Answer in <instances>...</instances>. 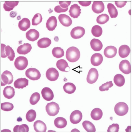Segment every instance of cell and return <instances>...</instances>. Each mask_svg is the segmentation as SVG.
Masks as SVG:
<instances>
[{
    "label": "cell",
    "mask_w": 132,
    "mask_h": 133,
    "mask_svg": "<svg viewBox=\"0 0 132 133\" xmlns=\"http://www.w3.org/2000/svg\"><path fill=\"white\" fill-rule=\"evenodd\" d=\"M80 52L76 48L72 46L68 49L66 52V57L71 62H75L77 61L80 57Z\"/></svg>",
    "instance_id": "1"
},
{
    "label": "cell",
    "mask_w": 132,
    "mask_h": 133,
    "mask_svg": "<svg viewBox=\"0 0 132 133\" xmlns=\"http://www.w3.org/2000/svg\"><path fill=\"white\" fill-rule=\"evenodd\" d=\"M114 111L115 114L120 116H123L126 115L128 112L129 107L125 103L120 102L117 103L115 105Z\"/></svg>",
    "instance_id": "2"
},
{
    "label": "cell",
    "mask_w": 132,
    "mask_h": 133,
    "mask_svg": "<svg viewBox=\"0 0 132 133\" xmlns=\"http://www.w3.org/2000/svg\"><path fill=\"white\" fill-rule=\"evenodd\" d=\"M60 109L58 104L53 102L48 103L46 107V111L50 116H53L57 115Z\"/></svg>",
    "instance_id": "3"
},
{
    "label": "cell",
    "mask_w": 132,
    "mask_h": 133,
    "mask_svg": "<svg viewBox=\"0 0 132 133\" xmlns=\"http://www.w3.org/2000/svg\"><path fill=\"white\" fill-rule=\"evenodd\" d=\"M28 61L26 57L20 56L15 59L14 64L15 68L19 70L25 69L28 65Z\"/></svg>",
    "instance_id": "4"
},
{
    "label": "cell",
    "mask_w": 132,
    "mask_h": 133,
    "mask_svg": "<svg viewBox=\"0 0 132 133\" xmlns=\"http://www.w3.org/2000/svg\"><path fill=\"white\" fill-rule=\"evenodd\" d=\"M13 81V77L10 71L6 70L4 71L1 75V86L12 84Z\"/></svg>",
    "instance_id": "5"
},
{
    "label": "cell",
    "mask_w": 132,
    "mask_h": 133,
    "mask_svg": "<svg viewBox=\"0 0 132 133\" xmlns=\"http://www.w3.org/2000/svg\"><path fill=\"white\" fill-rule=\"evenodd\" d=\"M26 76L30 79L36 81L40 79L41 74L38 70L34 68H30L26 72Z\"/></svg>",
    "instance_id": "6"
},
{
    "label": "cell",
    "mask_w": 132,
    "mask_h": 133,
    "mask_svg": "<svg viewBox=\"0 0 132 133\" xmlns=\"http://www.w3.org/2000/svg\"><path fill=\"white\" fill-rule=\"evenodd\" d=\"M85 32V30L83 27L77 26L72 29L71 32V35L74 39H79L83 37Z\"/></svg>",
    "instance_id": "7"
},
{
    "label": "cell",
    "mask_w": 132,
    "mask_h": 133,
    "mask_svg": "<svg viewBox=\"0 0 132 133\" xmlns=\"http://www.w3.org/2000/svg\"><path fill=\"white\" fill-rule=\"evenodd\" d=\"M98 73L97 70L95 68H92L89 71L88 73L87 81V82L90 84L95 83L98 77Z\"/></svg>",
    "instance_id": "8"
},
{
    "label": "cell",
    "mask_w": 132,
    "mask_h": 133,
    "mask_svg": "<svg viewBox=\"0 0 132 133\" xmlns=\"http://www.w3.org/2000/svg\"><path fill=\"white\" fill-rule=\"evenodd\" d=\"M83 117L82 112L78 110H76L71 114L70 118L71 122L73 124H77L80 122Z\"/></svg>",
    "instance_id": "9"
},
{
    "label": "cell",
    "mask_w": 132,
    "mask_h": 133,
    "mask_svg": "<svg viewBox=\"0 0 132 133\" xmlns=\"http://www.w3.org/2000/svg\"><path fill=\"white\" fill-rule=\"evenodd\" d=\"M59 76V72L56 69L54 68L49 69L46 73L47 78L51 81H56L58 78Z\"/></svg>",
    "instance_id": "10"
},
{
    "label": "cell",
    "mask_w": 132,
    "mask_h": 133,
    "mask_svg": "<svg viewBox=\"0 0 132 133\" xmlns=\"http://www.w3.org/2000/svg\"><path fill=\"white\" fill-rule=\"evenodd\" d=\"M119 68L120 70L124 74H128L131 72V65L129 62L127 60H125L120 63Z\"/></svg>",
    "instance_id": "11"
},
{
    "label": "cell",
    "mask_w": 132,
    "mask_h": 133,
    "mask_svg": "<svg viewBox=\"0 0 132 133\" xmlns=\"http://www.w3.org/2000/svg\"><path fill=\"white\" fill-rule=\"evenodd\" d=\"M41 93L43 98L47 101H51L53 98V93L52 90L49 88H44L42 89Z\"/></svg>",
    "instance_id": "12"
},
{
    "label": "cell",
    "mask_w": 132,
    "mask_h": 133,
    "mask_svg": "<svg viewBox=\"0 0 132 133\" xmlns=\"http://www.w3.org/2000/svg\"><path fill=\"white\" fill-rule=\"evenodd\" d=\"M81 7L77 4H74L72 5L70 7L69 12V15L74 18H77L81 13Z\"/></svg>",
    "instance_id": "13"
},
{
    "label": "cell",
    "mask_w": 132,
    "mask_h": 133,
    "mask_svg": "<svg viewBox=\"0 0 132 133\" xmlns=\"http://www.w3.org/2000/svg\"><path fill=\"white\" fill-rule=\"evenodd\" d=\"M40 34L39 32L34 29H32L28 31L26 34L27 39L30 41L34 42L37 40L39 38Z\"/></svg>",
    "instance_id": "14"
},
{
    "label": "cell",
    "mask_w": 132,
    "mask_h": 133,
    "mask_svg": "<svg viewBox=\"0 0 132 133\" xmlns=\"http://www.w3.org/2000/svg\"><path fill=\"white\" fill-rule=\"evenodd\" d=\"M117 53V49L115 47L112 46H107L104 51L105 56L108 58H112L114 57Z\"/></svg>",
    "instance_id": "15"
},
{
    "label": "cell",
    "mask_w": 132,
    "mask_h": 133,
    "mask_svg": "<svg viewBox=\"0 0 132 133\" xmlns=\"http://www.w3.org/2000/svg\"><path fill=\"white\" fill-rule=\"evenodd\" d=\"M93 11L97 14L103 12L105 9L104 3L102 2H94L92 6Z\"/></svg>",
    "instance_id": "16"
},
{
    "label": "cell",
    "mask_w": 132,
    "mask_h": 133,
    "mask_svg": "<svg viewBox=\"0 0 132 133\" xmlns=\"http://www.w3.org/2000/svg\"><path fill=\"white\" fill-rule=\"evenodd\" d=\"M103 60V56L101 54L96 53L92 55L91 62L92 65L97 66L100 65L102 63Z\"/></svg>",
    "instance_id": "17"
},
{
    "label": "cell",
    "mask_w": 132,
    "mask_h": 133,
    "mask_svg": "<svg viewBox=\"0 0 132 133\" xmlns=\"http://www.w3.org/2000/svg\"><path fill=\"white\" fill-rule=\"evenodd\" d=\"M58 19L61 24L65 27L69 26L72 23V19L66 15L62 14L59 15Z\"/></svg>",
    "instance_id": "18"
},
{
    "label": "cell",
    "mask_w": 132,
    "mask_h": 133,
    "mask_svg": "<svg viewBox=\"0 0 132 133\" xmlns=\"http://www.w3.org/2000/svg\"><path fill=\"white\" fill-rule=\"evenodd\" d=\"M57 21L56 18L52 16L49 18L47 21L46 27L50 31L54 30L57 26Z\"/></svg>",
    "instance_id": "19"
},
{
    "label": "cell",
    "mask_w": 132,
    "mask_h": 133,
    "mask_svg": "<svg viewBox=\"0 0 132 133\" xmlns=\"http://www.w3.org/2000/svg\"><path fill=\"white\" fill-rule=\"evenodd\" d=\"M32 49L30 44L27 43L19 46L17 48V52L20 55H26Z\"/></svg>",
    "instance_id": "20"
},
{
    "label": "cell",
    "mask_w": 132,
    "mask_h": 133,
    "mask_svg": "<svg viewBox=\"0 0 132 133\" xmlns=\"http://www.w3.org/2000/svg\"><path fill=\"white\" fill-rule=\"evenodd\" d=\"M34 129L37 132H45L47 130V127L44 123L38 120L36 121L34 125Z\"/></svg>",
    "instance_id": "21"
},
{
    "label": "cell",
    "mask_w": 132,
    "mask_h": 133,
    "mask_svg": "<svg viewBox=\"0 0 132 133\" xmlns=\"http://www.w3.org/2000/svg\"><path fill=\"white\" fill-rule=\"evenodd\" d=\"M90 44L92 49L96 51H100L103 48L102 42L98 39H92L91 41Z\"/></svg>",
    "instance_id": "22"
},
{
    "label": "cell",
    "mask_w": 132,
    "mask_h": 133,
    "mask_svg": "<svg viewBox=\"0 0 132 133\" xmlns=\"http://www.w3.org/2000/svg\"><path fill=\"white\" fill-rule=\"evenodd\" d=\"M29 81L26 78H19L15 81L14 83L15 88L18 89H23L28 85Z\"/></svg>",
    "instance_id": "23"
},
{
    "label": "cell",
    "mask_w": 132,
    "mask_h": 133,
    "mask_svg": "<svg viewBox=\"0 0 132 133\" xmlns=\"http://www.w3.org/2000/svg\"><path fill=\"white\" fill-rule=\"evenodd\" d=\"M15 93L14 88L10 86L5 87L3 91V95L4 96L8 99L13 98L15 95Z\"/></svg>",
    "instance_id": "24"
},
{
    "label": "cell",
    "mask_w": 132,
    "mask_h": 133,
    "mask_svg": "<svg viewBox=\"0 0 132 133\" xmlns=\"http://www.w3.org/2000/svg\"><path fill=\"white\" fill-rule=\"evenodd\" d=\"M30 23L29 20L26 18L22 19L18 23V27L21 30L25 31L29 28Z\"/></svg>",
    "instance_id": "25"
},
{
    "label": "cell",
    "mask_w": 132,
    "mask_h": 133,
    "mask_svg": "<svg viewBox=\"0 0 132 133\" xmlns=\"http://www.w3.org/2000/svg\"><path fill=\"white\" fill-rule=\"evenodd\" d=\"M130 52V48L126 45L121 46L119 50V56L121 58H125L127 57Z\"/></svg>",
    "instance_id": "26"
},
{
    "label": "cell",
    "mask_w": 132,
    "mask_h": 133,
    "mask_svg": "<svg viewBox=\"0 0 132 133\" xmlns=\"http://www.w3.org/2000/svg\"><path fill=\"white\" fill-rule=\"evenodd\" d=\"M103 112L100 108H96L93 109L91 112V116L94 120L97 121L100 119L102 117Z\"/></svg>",
    "instance_id": "27"
},
{
    "label": "cell",
    "mask_w": 132,
    "mask_h": 133,
    "mask_svg": "<svg viewBox=\"0 0 132 133\" xmlns=\"http://www.w3.org/2000/svg\"><path fill=\"white\" fill-rule=\"evenodd\" d=\"M67 123L66 120L61 117L57 118L54 121L55 126L57 128L59 129L64 128L67 125Z\"/></svg>",
    "instance_id": "28"
},
{
    "label": "cell",
    "mask_w": 132,
    "mask_h": 133,
    "mask_svg": "<svg viewBox=\"0 0 132 133\" xmlns=\"http://www.w3.org/2000/svg\"><path fill=\"white\" fill-rule=\"evenodd\" d=\"M51 43V41L48 38H43L40 39L37 42V45L41 48H45L49 46Z\"/></svg>",
    "instance_id": "29"
},
{
    "label": "cell",
    "mask_w": 132,
    "mask_h": 133,
    "mask_svg": "<svg viewBox=\"0 0 132 133\" xmlns=\"http://www.w3.org/2000/svg\"><path fill=\"white\" fill-rule=\"evenodd\" d=\"M114 81L117 86L119 87H121L124 85L125 80L124 77L122 75L118 74L114 77Z\"/></svg>",
    "instance_id": "30"
},
{
    "label": "cell",
    "mask_w": 132,
    "mask_h": 133,
    "mask_svg": "<svg viewBox=\"0 0 132 133\" xmlns=\"http://www.w3.org/2000/svg\"><path fill=\"white\" fill-rule=\"evenodd\" d=\"M63 88L65 92L69 94L74 93L76 89L75 85L71 83H66L64 85Z\"/></svg>",
    "instance_id": "31"
},
{
    "label": "cell",
    "mask_w": 132,
    "mask_h": 133,
    "mask_svg": "<svg viewBox=\"0 0 132 133\" xmlns=\"http://www.w3.org/2000/svg\"><path fill=\"white\" fill-rule=\"evenodd\" d=\"M57 68L61 71L68 72L66 69L68 68H70L68 65L67 62L65 60L61 59L58 61L56 63Z\"/></svg>",
    "instance_id": "32"
},
{
    "label": "cell",
    "mask_w": 132,
    "mask_h": 133,
    "mask_svg": "<svg viewBox=\"0 0 132 133\" xmlns=\"http://www.w3.org/2000/svg\"><path fill=\"white\" fill-rule=\"evenodd\" d=\"M107 8L109 14L112 18L117 17L118 14V10L114 4L111 3L108 4Z\"/></svg>",
    "instance_id": "33"
},
{
    "label": "cell",
    "mask_w": 132,
    "mask_h": 133,
    "mask_svg": "<svg viewBox=\"0 0 132 133\" xmlns=\"http://www.w3.org/2000/svg\"><path fill=\"white\" fill-rule=\"evenodd\" d=\"M82 125L87 132H95L96 131V128L94 125L89 121H84L82 123Z\"/></svg>",
    "instance_id": "34"
},
{
    "label": "cell",
    "mask_w": 132,
    "mask_h": 133,
    "mask_svg": "<svg viewBox=\"0 0 132 133\" xmlns=\"http://www.w3.org/2000/svg\"><path fill=\"white\" fill-rule=\"evenodd\" d=\"M19 3V2L17 1L5 2L3 4L4 8L6 11H10L18 5Z\"/></svg>",
    "instance_id": "35"
},
{
    "label": "cell",
    "mask_w": 132,
    "mask_h": 133,
    "mask_svg": "<svg viewBox=\"0 0 132 133\" xmlns=\"http://www.w3.org/2000/svg\"><path fill=\"white\" fill-rule=\"evenodd\" d=\"M52 53L54 57L59 58L64 56V52L63 49L61 48L57 47L53 49Z\"/></svg>",
    "instance_id": "36"
},
{
    "label": "cell",
    "mask_w": 132,
    "mask_h": 133,
    "mask_svg": "<svg viewBox=\"0 0 132 133\" xmlns=\"http://www.w3.org/2000/svg\"><path fill=\"white\" fill-rule=\"evenodd\" d=\"M5 54L10 61H13L15 57V53L11 47L8 45L5 48Z\"/></svg>",
    "instance_id": "37"
},
{
    "label": "cell",
    "mask_w": 132,
    "mask_h": 133,
    "mask_svg": "<svg viewBox=\"0 0 132 133\" xmlns=\"http://www.w3.org/2000/svg\"><path fill=\"white\" fill-rule=\"evenodd\" d=\"M91 32L93 35L95 37H99L102 34L103 30L100 26L95 25L92 28Z\"/></svg>",
    "instance_id": "38"
},
{
    "label": "cell",
    "mask_w": 132,
    "mask_h": 133,
    "mask_svg": "<svg viewBox=\"0 0 132 133\" xmlns=\"http://www.w3.org/2000/svg\"><path fill=\"white\" fill-rule=\"evenodd\" d=\"M109 19V17L108 15L106 14H103L97 17L96 21L98 24H104L107 23Z\"/></svg>",
    "instance_id": "39"
},
{
    "label": "cell",
    "mask_w": 132,
    "mask_h": 133,
    "mask_svg": "<svg viewBox=\"0 0 132 133\" xmlns=\"http://www.w3.org/2000/svg\"><path fill=\"white\" fill-rule=\"evenodd\" d=\"M36 117V114L35 111L33 109H30L27 113L26 118L27 121L30 122L34 121Z\"/></svg>",
    "instance_id": "40"
},
{
    "label": "cell",
    "mask_w": 132,
    "mask_h": 133,
    "mask_svg": "<svg viewBox=\"0 0 132 133\" xmlns=\"http://www.w3.org/2000/svg\"><path fill=\"white\" fill-rule=\"evenodd\" d=\"M40 96L39 93L36 92L33 94L30 99V102L32 105L36 104L40 101Z\"/></svg>",
    "instance_id": "41"
},
{
    "label": "cell",
    "mask_w": 132,
    "mask_h": 133,
    "mask_svg": "<svg viewBox=\"0 0 132 133\" xmlns=\"http://www.w3.org/2000/svg\"><path fill=\"white\" fill-rule=\"evenodd\" d=\"M29 131V128L26 124H23L20 126L17 125L13 129L14 132H28Z\"/></svg>",
    "instance_id": "42"
},
{
    "label": "cell",
    "mask_w": 132,
    "mask_h": 133,
    "mask_svg": "<svg viewBox=\"0 0 132 133\" xmlns=\"http://www.w3.org/2000/svg\"><path fill=\"white\" fill-rule=\"evenodd\" d=\"M43 18L41 15L39 13L35 14L32 19L33 25L37 26L40 24L42 21Z\"/></svg>",
    "instance_id": "43"
},
{
    "label": "cell",
    "mask_w": 132,
    "mask_h": 133,
    "mask_svg": "<svg viewBox=\"0 0 132 133\" xmlns=\"http://www.w3.org/2000/svg\"><path fill=\"white\" fill-rule=\"evenodd\" d=\"M14 108L13 105L11 103L5 102L1 104V109L5 111H10L12 110Z\"/></svg>",
    "instance_id": "44"
},
{
    "label": "cell",
    "mask_w": 132,
    "mask_h": 133,
    "mask_svg": "<svg viewBox=\"0 0 132 133\" xmlns=\"http://www.w3.org/2000/svg\"><path fill=\"white\" fill-rule=\"evenodd\" d=\"M113 85L112 81L107 82L99 87V90L101 91H107L109 88H111Z\"/></svg>",
    "instance_id": "45"
},
{
    "label": "cell",
    "mask_w": 132,
    "mask_h": 133,
    "mask_svg": "<svg viewBox=\"0 0 132 133\" xmlns=\"http://www.w3.org/2000/svg\"><path fill=\"white\" fill-rule=\"evenodd\" d=\"M119 125L117 124H113L110 125L108 128V132H118L119 131Z\"/></svg>",
    "instance_id": "46"
},
{
    "label": "cell",
    "mask_w": 132,
    "mask_h": 133,
    "mask_svg": "<svg viewBox=\"0 0 132 133\" xmlns=\"http://www.w3.org/2000/svg\"><path fill=\"white\" fill-rule=\"evenodd\" d=\"M68 8L66 9L63 8L60 5H58L55 7L54 10L56 12L60 13L62 12H67L68 10Z\"/></svg>",
    "instance_id": "47"
},
{
    "label": "cell",
    "mask_w": 132,
    "mask_h": 133,
    "mask_svg": "<svg viewBox=\"0 0 132 133\" xmlns=\"http://www.w3.org/2000/svg\"><path fill=\"white\" fill-rule=\"evenodd\" d=\"M71 3V2H60L59 3L61 7L64 9L68 8Z\"/></svg>",
    "instance_id": "48"
},
{
    "label": "cell",
    "mask_w": 132,
    "mask_h": 133,
    "mask_svg": "<svg viewBox=\"0 0 132 133\" xmlns=\"http://www.w3.org/2000/svg\"><path fill=\"white\" fill-rule=\"evenodd\" d=\"M127 2H115V4L118 8H121L126 5Z\"/></svg>",
    "instance_id": "49"
},
{
    "label": "cell",
    "mask_w": 132,
    "mask_h": 133,
    "mask_svg": "<svg viewBox=\"0 0 132 133\" xmlns=\"http://www.w3.org/2000/svg\"><path fill=\"white\" fill-rule=\"evenodd\" d=\"M6 45L3 44H1V57L5 58L7 56L5 53V48Z\"/></svg>",
    "instance_id": "50"
},
{
    "label": "cell",
    "mask_w": 132,
    "mask_h": 133,
    "mask_svg": "<svg viewBox=\"0 0 132 133\" xmlns=\"http://www.w3.org/2000/svg\"><path fill=\"white\" fill-rule=\"evenodd\" d=\"M79 3L81 6L86 7L90 5L91 2H79Z\"/></svg>",
    "instance_id": "51"
},
{
    "label": "cell",
    "mask_w": 132,
    "mask_h": 133,
    "mask_svg": "<svg viewBox=\"0 0 132 133\" xmlns=\"http://www.w3.org/2000/svg\"><path fill=\"white\" fill-rule=\"evenodd\" d=\"M17 14L16 12H10V15L11 17L14 18L16 16Z\"/></svg>",
    "instance_id": "52"
}]
</instances>
